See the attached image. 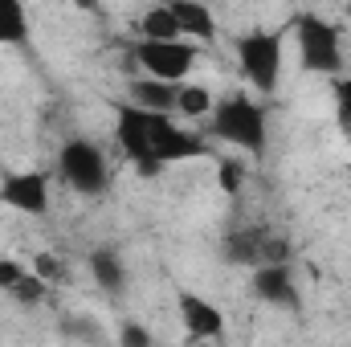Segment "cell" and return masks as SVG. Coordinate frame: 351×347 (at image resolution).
<instances>
[{"instance_id": "obj_1", "label": "cell", "mask_w": 351, "mask_h": 347, "mask_svg": "<svg viewBox=\"0 0 351 347\" xmlns=\"http://www.w3.org/2000/svg\"><path fill=\"white\" fill-rule=\"evenodd\" d=\"M208 127H213V135L221 143H229L237 152H250V156H262L265 152V135H269L265 106L254 102L250 94H241V90L217 98V106L208 115Z\"/></svg>"}, {"instance_id": "obj_2", "label": "cell", "mask_w": 351, "mask_h": 347, "mask_svg": "<svg viewBox=\"0 0 351 347\" xmlns=\"http://www.w3.org/2000/svg\"><path fill=\"white\" fill-rule=\"evenodd\" d=\"M237 66L245 82L262 94H274L282 86V66H286V41L278 29H250L237 37Z\"/></svg>"}, {"instance_id": "obj_3", "label": "cell", "mask_w": 351, "mask_h": 347, "mask_svg": "<svg viewBox=\"0 0 351 347\" xmlns=\"http://www.w3.org/2000/svg\"><path fill=\"white\" fill-rule=\"evenodd\" d=\"M294 41H298V62L311 74H327L335 78L343 66V37L339 25L319 16V12H298L294 16Z\"/></svg>"}, {"instance_id": "obj_4", "label": "cell", "mask_w": 351, "mask_h": 347, "mask_svg": "<svg viewBox=\"0 0 351 347\" xmlns=\"http://www.w3.org/2000/svg\"><path fill=\"white\" fill-rule=\"evenodd\" d=\"M131 58L139 62L143 74H152L160 82H184L196 66V41H188V37H168V41L139 37L131 45Z\"/></svg>"}, {"instance_id": "obj_5", "label": "cell", "mask_w": 351, "mask_h": 347, "mask_svg": "<svg viewBox=\"0 0 351 347\" xmlns=\"http://www.w3.org/2000/svg\"><path fill=\"white\" fill-rule=\"evenodd\" d=\"M58 172H62V180H66L78 196H98V192H106V180H110L102 147L90 143V139H82V135H74V139L62 143V152H58Z\"/></svg>"}, {"instance_id": "obj_6", "label": "cell", "mask_w": 351, "mask_h": 347, "mask_svg": "<svg viewBox=\"0 0 351 347\" xmlns=\"http://www.w3.org/2000/svg\"><path fill=\"white\" fill-rule=\"evenodd\" d=\"M114 143L119 152L135 164V172L156 176L160 172V160L152 152V110L135 106V102H114Z\"/></svg>"}, {"instance_id": "obj_7", "label": "cell", "mask_w": 351, "mask_h": 347, "mask_svg": "<svg viewBox=\"0 0 351 347\" xmlns=\"http://www.w3.org/2000/svg\"><path fill=\"white\" fill-rule=\"evenodd\" d=\"M225 258L233 265H250L258 270L265 261H290V241L282 233H274L269 225H241L225 237Z\"/></svg>"}, {"instance_id": "obj_8", "label": "cell", "mask_w": 351, "mask_h": 347, "mask_svg": "<svg viewBox=\"0 0 351 347\" xmlns=\"http://www.w3.org/2000/svg\"><path fill=\"white\" fill-rule=\"evenodd\" d=\"M152 152H156L160 168H168V164H184V160L204 156V139L192 135V131H184L172 115L152 110Z\"/></svg>"}, {"instance_id": "obj_9", "label": "cell", "mask_w": 351, "mask_h": 347, "mask_svg": "<svg viewBox=\"0 0 351 347\" xmlns=\"http://www.w3.org/2000/svg\"><path fill=\"white\" fill-rule=\"evenodd\" d=\"M0 204L25 217L49 213V176L45 172H4L0 176Z\"/></svg>"}, {"instance_id": "obj_10", "label": "cell", "mask_w": 351, "mask_h": 347, "mask_svg": "<svg viewBox=\"0 0 351 347\" xmlns=\"http://www.w3.org/2000/svg\"><path fill=\"white\" fill-rule=\"evenodd\" d=\"M0 294H8L21 307H37L49 294V282L21 258H0Z\"/></svg>"}, {"instance_id": "obj_11", "label": "cell", "mask_w": 351, "mask_h": 347, "mask_svg": "<svg viewBox=\"0 0 351 347\" xmlns=\"http://www.w3.org/2000/svg\"><path fill=\"white\" fill-rule=\"evenodd\" d=\"M176 311H180V323L192 339H221L225 335V315L217 302L192 294V290H180L176 294Z\"/></svg>"}, {"instance_id": "obj_12", "label": "cell", "mask_w": 351, "mask_h": 347, "mask_svg": "<svg viewBox=\"0 0 351 347\" xmlns=\"http://www.w3.org/2000/svg\"><path fill=\"white\" fill-rule=\"evenodd\" d=\"M254 294L269 302V307H282V311H298V282L290 274V261H265L254 270Z\"/></svg>"}, {"instance_id": "obj_13", "label": "cell", "mask_w": 351, "mask_h": 347, "mask_svg": "<svg viewBox=\"0 0 351 347\" xmlns=\"http://www.w3.org/2000/svg\"><path fill=\"white\" fill-rule=\"evenodd\" d=\"M172 8L176 25H180V37L188 41H217V16L208 8V0H164Z\"/></svg>"}, {"instance_id": "obj_14", "label": "cell", "mask_w": 351, "mask_h": 347, "mask_svg": "<svg viewBox=\"0 0 351 347\" xmlns=\"http://www.w3.org/2000/svg\"><path fill=\"white\" fill-rule=\"evenodd\" d=\"M127 102L143 106V110H164L172 115L176 110V82H160V78H131L127 82Z\"/></svg>"}, {"instance_id": "obj_15", "label": "cell", "mask_w": 351, "mask_h": 347, "mask_svg": "<svg viewBox=\"0 0 351 347\" xmlns=\"http://www.w3.org/2000/svg\"><path fill=\"white\" fill-rule=\"evenodd\" d=\"M90 274H94V282L102 286V290H110V294H119L123 286H127V261L119 250H110V246H98V250H90Z\"/></svg>"}, {"instance_id": "obj_16", "label": "cell", "mask_w": 351, "mask_h": 347, "mask_svg": "<svg viewBox=\"0 0 351 347\" xmlns=\"http://www.w3.org/2000/svg\"><path fill=\"white\" fill-rule=\"evenodd\" d=\"M29 45V8L25 0H0V49Z\"/></svg>"}, {"instance_id": "obj_17", "label": "cell", "mask_w": 351, "mask_h": 347, "mask_svg": "<svg viewBox=\"0 0 351 347\" xmlns=\"http://www.w3.org/2000/svg\"><path fill=\"white\" fill-rule=\"evenodd\" d=\"M213 106H217V98H213V90L200 86V82H176V110L172 115H184V119H208L213 115Z\"/></svg>"}, {"instance_id": "obj_18", "label": "cell", "mask_w": 351, "mask_h": 347, "mask_svg": "<svg viewBox=\"0 0 351 347\" xmlns=\"http://www.w3.org/2000/svg\"><path fill=\"white\" fill-rule=\"evenodd\" d=\"M139 37H152V41L180 37V25H176L172 8H168V4H152V8L139 16Z\"/></svg>"}, {"instance_id": "obj_19", "label": "cell", "mask_w": 351, "mask_h": 347, "mask_svg": "<svg viewBox=\"0 0 351 347\" xmlns=\"http://www.w3.org/2000/svg\"><path fill=\"white\" fill-rule=\"evenodd\" d=\"M29 265H33V270H37L49 286H62V282H66V261L58 258V254H49V250H41V254L29 261Z\"/></svg>"}, {"instance_id": "obj_20", "label": "cell", "mask_w": 351, "mask_h": 347, "mask_svg": "<svg viewBox=\"0 0 351 347\" xmlns=\"http://www.w3.org/2000/svg\"><path fill=\"white\" fill-rule=\"evenodd\" d=\"M217 180H221V192H225V196H237L241 184H245V168H241V160H221Z\"/></svg>"}, {"instance_id": "obj_21", "label": "cell", "mask_w": 351, "mask_h": 347, "mask_svg": "<svg viewBox=\"0 0 351 347\" xmlns=\"http://www.w3.org/2000/svg\"><path fill=\"white\" fill-rule=\"evenodd\" d=\"M335 115L351 131V78H339V74H335Z\"/></svg>"}, {"instance_id": "obj_22", "label": "cell", "mask_w": 351, "mask_h": 347, "mask_svg": "<svg viewBox=\"0 0 351 347\" xmlns=\"http://www.w3.org/2000/svg\"><path fill=\"white\" fill-rule=\"evenodd\" d=\"M119 339H123L127 347H147V344H152V331H147V327H139V323H127Z\"/></svg>"}, {"instance_id": "obj_23", "label": "cell", "mask_w": 351, "mask_h": 347, "mask_svg": "<svg viewBox=\"0 0 351 347\" xmlns=\"http://www.w3.org/2000/svg\"><path fill=\"white\" fill-rule=\"evenodd\" d=\"M78 4H82V8H94V0H78Z\"/></svg>"}]
</instances>
